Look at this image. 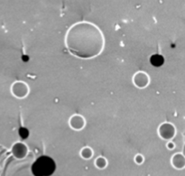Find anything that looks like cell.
Returning <instances> with one entry per match:
<instances>
[{
	"instance_id": "7a4b0ae2",
	"label": "cell",
	"mask_w": 185,
	"mask_h": 176,
	"mask_svg": "<svg viewBox=\"0 0 185 176\" xmlns=\"http://www.w3.org/2000/svg\"><path fill=\"white\" fill-rule=\"evenodd\" d=\"M151 63L154 65V66H155V67H159V66H161V65H163V63H164V58L161 56V55H158V54H154V55H153L152 57H151Z\"/></svg>"
},
{
	"instance_id": "3957f363",
	"label": "cell",
	"mask_w": 185,
	"mask_h": 176,
	"mask_svg": "<svg viewBox=\"0 0 185 176\" xmlns=\"http://www.w3.org/2000/svg\"><path fill=\"white\" fill-rule=\"evenodd\" d=\"M28 130L26 129V128H20V130H19V134L21 135V137L22 138H26L27 136H28Z\"/></svg>"
},
{
	"instance_id": "6da1fadb",
	"label": "cell",
	"mask_w": 185,
	"mask_h": 176,
	"mask_svg": "<svg viewBox=\"0 0 185 176\" xmlns=\"http://www.w3.org/2000/svg\"><path fill=\"white\" fill-rule=\"evenodd\" d=\"M55 168V163L51 157L42 156L33 164L32 172L35 176H50L54 173Z\"/></svg>"
}]
</instances>
